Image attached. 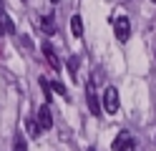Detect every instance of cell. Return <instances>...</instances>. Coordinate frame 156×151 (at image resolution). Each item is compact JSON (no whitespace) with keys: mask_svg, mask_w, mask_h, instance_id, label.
<instances>
[{"mask_svg":"<svg viewBox=\"0 0 156 151\" xmlns=\"http://www.w3.org/2000/svg\"><path fill=\"white\" fill-rule=\"evenodd\" d=\"M43 56H45L48 66H51L53 70L61 68V60H58V56H55V50H53V45H51V43H43Z\"/></svg>","mask_w":156,"mask_h":151,"instance_id":"obj_6","label":"cell"},{"mask_svg":"<svg viewBox=\"0 0 156 151\" xmlns=\"http://www.w3.org/2000/svg\"><path fill=\"white\" fill-rule=\"evenodd\" d=\"M35 121H38V126H41V131H48L53 126V113H51V106H48V103H43L41 108H38Z\"/></svg>","mask_w":156,"mask_h":151,"instance_id":"obj_4","label":"cell"},{"mask_svg":"<svg viewBox=\"0 0 156 151\" xmlns=\"http://www.w3.org/2000/svg\"><path fill=\"white\" fill-rule=\"evenodd\" d=\"M113 30H116V38H119L121 43H126L129 35H131V20L126 18V15H119V18L113 20Z\"/></svg>","mask_w":156,"mask_h":151,"instance_id":"obj_1","label":"cell"},{"mask_svg":"<svg viewBox=\"0 0 156 151\" xmlns=\"http://www.w3.org/2000/svg\"><path fill=\"white\" fill-rule=\"evenodd\" d=\"M13 151H28V144H25V138H18V141H15V146H13Z\"/></svg>","mask_w":156,"mask_h":151,"instance_id":"obj_14","label":"cell"},{"mask_svg":"<svg viewBox=\"0 0 156 151\" xmlns=\"http://www.w3.org/2000/svg\"><path fill=\"white\" fill-rule=\"evenodd\" d=\"M38 83H41V88H43V96H45V101H51V81L48 78H38Z\"/></svg>","mask_w":156,"mask_h":151,"instance_id":"obj_10","label":"cell"},{"mask_svg":"<svg viewBox=\"0 0 156 151\" xmlns=\"http://www.w3.org/2000/svg\"><path fill=\"white\" fill-rule=\"evenodd\" d=\"M103 111L106 113H116L119 111V91L113 86H108L103 91Z\"/></svg>","mask_w":156,"mask_h":151,"instance_id":"obj_2","label":"cell"},{"mask_svg":"<svg viewBox=\"0 0 156 151\" xmlns=\"http://www.w3.org/2000/svg\"><path fill=\"white\" fill-rule=\"evenodd\" d=\"M25 126H28V134H30V136H38V134H41V126H38V121H35V118H28V121H25Z\"/></svg>","mask_w":156,"mask_h":151,"instance_id":"obj_9","label":"cell"},{"mask_svg":"<svg viewBox=\"0 0 156 151\" xmlns=\"http://www.w3.org/2000/svg\"><path fill=\"white\" fill-rule=\"evenodd\" d=\"M86 101H88V111L91 113L101 116V103H98V98H96V93H93V83L86 86Z\"/></svg>","mask_w":156,"mask_h":151,"instance_id":"obj_5","label":"cell"},{"mask_svg":"<svg viewBox=\"0 0 156 151\" xmlns=\"http://www.w3.org/2000/svg\"><path fill=\"white\" fill-rule=\"evenodd\" d=\"M41 30L45 35H53L55 33V23H53V15H43L41 18Z\"/></svg>","mask_w":156,"mask_h":151,"instance_id":"obj_7","label":"cell"},{"mask_svg":"<svg viewBox=\"0 0 156 151\" xmlns=\"http://www.w3.org/2000/svg\"><path fill=\"white\" fill-rule=\"evenodd\" d=\"M113 151H136V138L129 131H121L113 141Z\"/></svg>","mask_w":156,"mask_h":151,"instance_id":"obj_3","label":"cell"},{"mask_svg":"<svg viewBox=\"0 0 156 151\" xmlns=\"http://www.w3.org/2000/svg\"><path fill=\"white\" fill-rule=\"evenodd\" d=\"M3 33H5V25H3V13H0V38H3Z\"/></svg>","mask_w":156,"mask_h":151,"instance_id":"obj_15","label":"cell"},{"mask_svg":"<svg viewBox=\"0 0 156 151\" xmlns=\"http://www.w3.org/2000/svg\"><path fill=\"white\" fill-rule=\"evenodd\" d=\"M71 30H73L76 38L83 35V20H81V15H73V18H71Z\"/></svg>","mask_w":156,"mask_h":151,"instance_id":"obj_8","label":"cell"},{"mask_svg":"<svg viewBox=\"0 0 156 151\" xmlns=\"http://www.w3.org/2000/svg\"><path fill=\"white\" fill-rule=\"evenodd\" d=\"M68 73H71V78H76V73H78V58L76 56L68 58Z\"/></svg>","mask_w":156,"mask_h":151,"instance_id":"obj_11","label":"cell"},{"mask_svg":"<svg viewBox=\"0 0 156 151\" xmlns=\"http://www.w3.org/2000/svg\"><path fill=\"white\" fill-rule=\"evenodd\" d=\"M151 3H156V0H151Z\"/></svg>","mask_w":156,"mask_h":151,"instance_id":"obj_17","label":"cell"},{"mask_svg":"<svg viewBox=\"0 0 156 151\" xmlns=\"http://www.w3.org/2000/svg\"><path fill=\"white\" fill-rule=\"evenodd\" d=\"M3 25H5V33H15V25H13V20L8 18L5 13H3Z\"/></svg>","mask_w":156,"mask_h":151,"instance_id":"obj_13","label":"cell"},{"mask_svg":"<svg viewBox=\"0 0 156 151\" xmlns=\"http://www.w3.org/2000/svg\"><path fill=\"white\" fill-rule=\"evenodd\" d=\"M51 91H55V93H61V96H68V91L63 83H58V81H51Z\"/></svg>","mask_w":156,"mask_h":151,"instance_id":"obj_12","label":"cell"},{"mask_svg":"<svg viewBox=\"0 0 156 151\" xmlns=\"http://www.w3.org/2000/svg\"><path fill=\"white\" fill-rule=\"evenodd\" d=\"M48 3H53V5H55V3H58V0H48Z\"/></svg>","mask_w":156,"mask_h":151,"instance_id":"obj_16","label":"cell"}]
</instances>
